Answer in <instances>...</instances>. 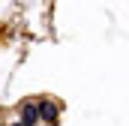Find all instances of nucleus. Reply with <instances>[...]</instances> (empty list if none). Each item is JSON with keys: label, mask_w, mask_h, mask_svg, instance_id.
I'll use <instances>...</instances> for the list:
<instances>
[{"label": "nucleus", "mask_w": 129, "mask_h": 126, "mask_svg": "<svg viewBox=\"0 0 129 126\" xmlns=\"http://www.w3.org/2000/svg\"><path fill=\"white\" fill-rule=\"evenodd\" d=\"M39 111H42V117H45L48 123H54V117H57V111H54V105H51V102H42V108H39Z\"/></svg>", "instance_id": "nucleus-1"}, {"label": "nucleus", "mask_w": 129, "mask_h": 126, "mask_svg": "<svg viewBox=\"0 0 129 126\" xmlns=\"http://www.w3.org/2000/svg\"><path fill=\"white\" fill-rule=\"evenodd\" d=\"M36 114H39V111H36L33 105H27V108H24V126H30V123H36Z\"/></svg>", "instance_id": "nucleus-2"}]
</instances>
